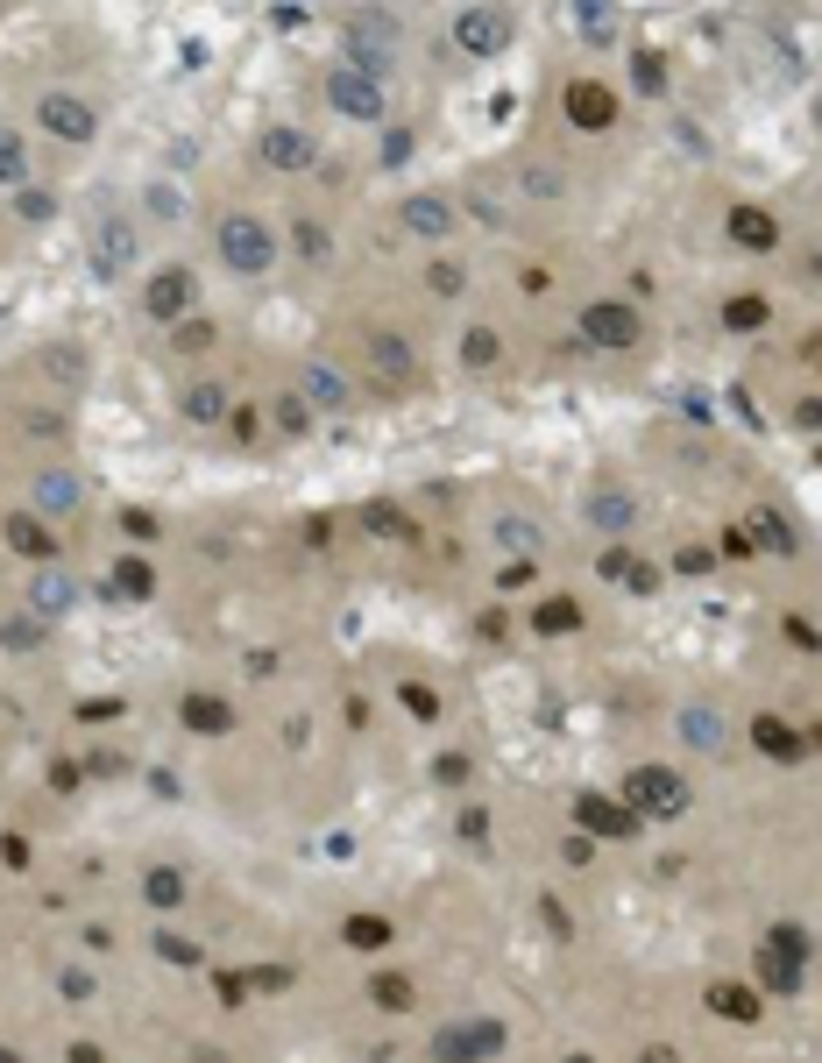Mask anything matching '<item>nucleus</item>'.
Returning <instances> with one entry per match:
<instances>
[{"label": "nucleus", "instance_id": "obj_1", "mask_svg": "<svg viewBox=\"0 0 822 1063\" xmlns=\"http://www.w3.org/2000/svg\"><path fill=\"white\" fill-rule=\"evenodd\" d=\"M213 241H220V263L241 270V277H263V270L277 263V241H270V227H263L256 213H227Z\"/></svg>", "mask_w": 822, "mask_h": 1063}, {"label": "nucleus", "instance_id": "obj_2", "mask_svg": "<svg viewBox=\"0 0 822 1063\" xmlns=\"http://www.w3.org/2000/svg\"><path fill=\"white\" fill-rule=\"evenodd\" d=\"M497 1049H504V1028H497V1021H475V1028L454 1021V1028L433 1035V1056H440V1063H482V1056H497Z\"/></svg>", "mask_w": 822, "mask_h": 1063}, {"label": "nucleus", "instance_id": "obj_3", "mask_svg": "<svg viewBox=\"0 0 822 1063\" xmlns=\"http://www.w3.org/2000/svg\"><path fill=\"white\" fill-rule=\"evenodd\" d=\"M631 808L681 815V808H688V780H681V773H667V766H645V773H631Z\"/></svg>", "mask_w": 822, "mask_h": 1063}, {"label": "nucleus", "instance_id": "obj_4", "mask_svg": "<svg viewBox=\"0 0 822 1063\" xmlns=\"http://www.w3.org/2000/svg\"><path fill=\"white\" fill-rule=\"evenodd\" d=\"M326 100H334L341 114H355V121H376V114H383V86H376L369 71H348V64L326 78Z\"/></svg>", "mask_w": 822, "mask_h": 1063}, {"label": "nucleus", "instance_id": "obj_5", "mask_svg": "<svg viewBox=\"0 0 822 1063\" xmlns=\"http://www.w3.org/2000/svg\"><path fill=\"white\" fill-rule=\"evenodd\" d=\"M582 334H589L596 348H638L645 319H638L631 305H589V312H582Z\"/></svg>", "mask_w": 822, "mask_h": 1063}, {"label": "nucleus", "instance_id": "obj_6", "mask_svg": "<svg viewBox=\"0 0 822 1063\" xmlns=\"http://www.w3.org/2000/svg\"><path fill=\"white\" fill-rule=\"evenodd\" d=\"M454 36H461L468 50H504V43H511V15H504V8H468V15L454 22Z\"/></svg>", "mask_w": 822, "mask_h": 1063}, {"label": "nucleus", "instance_id": "obj_7", "mask_svg": "<svg viewBox=\"0 0 822 1063\" xmlns=\"http://www.w3.org/2000/svg\"><path fill=\"white\" fill-rule=\"evenodd\" d=\"M185 305H192V270H185V263H171V270L149 277V312H156V319H178Z\"/></svg>", "mask_w": 822, "mask_h": 1063}, {"label": "nucleus", "instance_id": "obj_8", "mask_svg": "<svg viewBox=\"0 0 822 1063\" xmlns=\"http://www.w3.org/2000/svg\"><path fill=\"white\" fill-rule=\"evenodd\" d=\"M43 128L64 135V142H86V135H93V107L71 100V93H50V100H43Z\"/></svg>", "mask_w": 822, "mask_h": 1063}, {"label": "nucleus", "instance_id": "obj_9", "mask_svg": "<svg viewBox=\"0 0 822 1063\" xmlns=\"http://www.w3.org/2000/svg\"><path fill=\"white\" fill-rule=\"evenodd\" d=\"M263 163H277V171H305V163H312V135L305 128H270L263 135Z\"/></svg>", "mask_w": 822, "mask_h": 1063}, {"label": "nucleus", "instance_id": "obj_10", "mask_svg": "<svg viewBox=\"0 0 822 1063\" xmlns=\"http://www.w3.org/2000/svg\"><path fill=\"white\" fill-rule=\"evenodd\" d=\"M93 256H100V270H121V263L135 256V234H128V220H121V213H100V234H93Z\"/></svg>", "mask_w": 822, "mask_h": 1063}, {"label": "nucleus", "instance_id": "obj_11", "mask_svg": "<svg viewBox=\"0 0 822 1063\" xmlns=\"http://www.w3.org/2000/svg\"><path fill=\"white\" fill-rule=\"evenodd\" d=\"M305 404H319V412H341V404H348V383H341V369L312 362V369H305Z\"/></svg>", "mask_w": 822, "mask_h": 1063}, {"label": "nucleus", "instance_id": "obj_12", "mask_svg": "<svg viewBox=\"0 0 822 1063\" xmlns=\"http://www.w3.org/2000/svg\"><path fill=\"white\" fill-rule=\"evenodd\" d=\"M567 114L582 121V128H610V114H617V107H610V93H603V86H567Z\"/></svg>", "mask_w": 822, "mask_h": 1063}, {"label": "nucleus", "instance_id": "obj_13", "mask_svg": "<svg viewBox=\"0 0 822 1063\" xmlns=\"http://www.w3.org/2000/svg\"><path fill=\"white\" fill-rule=\"evenodd\" d=\"M369 355H376V369H383L390 383H411V348H404L397 334H383V326H376V334H369Z\"/></svg>", "mask_w": 822, "mask_h": 1063}, {"label": "nucleus", "instance_id": "obj_14", "mask_svg": "<svg viewBox=\"0 0 822 1063\" xmlns=\"http://www.w3.org/2000/svg\"><path fill=\"white\" fill-rule=\"evenodd\" d=\"M582 823L603 830V837H631V815H624L617 801H603V794H582Z\"/></svg>", "mask_w": 822, "mask_h": 1063}, {"label": "nucleus", "instance_id": "obj_15", "mask_svg": "<svg viewBox=\"0 0 822 1063\" xmlns=\"http://www.w3.org/2000/svg\"><path fill=\"white\" fill-rule=\"evenodd\" d=\"M36 511H43V518L78 511V482H71V475H43V482H36Z\"/></svg>", "mask_w": 822, "mask_h": 1063}, {"label": "nucleus", "instance_id": "obj_16", "mask_svg": "<svg viewBox=\"0 0 822 1063\" xmlns=\"http://www.w3.org/2000/svg\"><path fill=\"white\" fill-rule=\"evenodd\" d=\"M730 234L745 241V249H773V234H780V227H773L766 213H752V206H745V213H730Z\"/></svg>", "mask_w": 822, "mask_h": 1063}, {"label": "nucleus", "instance_id": "obj_17", "mask_svg": "<svg viewBox=\"0 0 822 1063\" xmlns=\"http://www.w3.org/2000/svg\"><path fill=\"white\" fill-rule=\"evenodd\" d=\"M22 178H29V149L15 128H0V185H22Z\"/></svg>", "mask_w": 822, "mask_h": 1063}, {"label": "nucleus", "instance_id": "obj_18", "mask_svg": "<svg viewBox=\"0 0 822 1063\" xmlns=\"http://www.w3.org/2000/svg\"><path fill=\"white\" fill-rule=\"evenodd\" d=\"M404 220H411V227H419V234H447V227H454V213H447V199H411V206H404Z\"/></svg>", "mask_w": 822, "mask_h": 1063}, {"label": "nucleus", "instance_id": "obj_19", "mask_svg": "<svg viewBox=\"0 0 822 1063\" xmlns=\"http://www.w3.org/2000/svg\"><path fill=\"white\" fill-rule=\"evenodd\" d=\"M8 539H15L29 560H50V553H57V546H50V532H43L36 518H8Z\"/></svg>", "mask_w": 822, "mask_h": 1063}, {"label": "nucleus", "instance_id": "obj_20", "mask_svg": "<svg viewBox=\"0 0 822 1063\" xmlns=\"http://www.w3.org/2000/svg\"><path fill=\"white\" fill-rule=\"evenodd\" d=\"M185 723H192V730H227V702H213V695H185Z\"/></svg>", "mask_w": 822, "mask_h": 1063}, {"label": "nucleus", "instance_id": "obj_21", "mask_svg": "<svg viewBox=\"0 0 822 1063\" xmlns=\"http://www.w3.org/2000/svg\"><path fill=\"white\" fill-rule=\"evenodd\" d=\"M185 412H192V419H220V412H227L220 383H192V390H185Z\"/></svg>", "mask_w": 822, "mask_h": 1063}, {"label": "nucleus", "instance_id": "obj_22", "mask_svg": "<svg viewBox=\"0 0 822 1063\" xmlns=\"http://www.w3.org/2000/svg\"><path fill=\"white\" fill-rule=\"evenodd\" d=\"M709 1000H716V1014H730V1021H752V1014H759V1000H752L745 986H716Z\"/></svg>", "mask_w": 822, "mask_h": 1063}, {"label": "nucleus", "instance_id": "obj_23", "mask_svg": "<svg viewBox=\"0 0 822 1063\" xmlns=\"http://www.w3.org/2000/svg\"><path fill=\"white\" fill-rule=\"evenodd\" d=\"M149 901H156V908H178V901H185V879H178L171 865H163V872H149Z\"/></svg>", "mask_w": 822, "mask_h": 1063}, {"label": "nucleus", "instance_id": "obj_24", "mask_svg": "<svg viewBox=\"0 0 822 1063\" xmlns=\"http://www.w3.org/2000/svg\"><path fill=\"white\" fill-rule=\"evenodd\" d=\"M723 319L737 326V334H752V326H766V305H759V298H730V305H723Z\"/></svg>", "mask_w": 822, "mask_h": 1063}, {"label": "nucleus", "instance_id": "obj_25", "mask_svg": "<svg viewBox=\"0 0 822 1063\" xmlns=\"http://www.w3.org/2000/svg\"><path fill=\"white\" fill-rule=\"evenodd\" d=\"M376 1007H390V1014H397V1007H411V986H404L397 971H383V978H376Z\"/></svg>", "mask_w": 822, "mask_h": 1063}, {"label": "nucleus", "instance_id": "obj_26", "mask_svg": "<svg viewBox=\"0 0 822 1063\" xmlns=\"http://www.w3.org/2000/svg\"><path fill=\"white\" fill-rule=\"evenodd\" d=\"M348 943H390V922L362 915V922H348Z\"/></svg>", "mask_w": 822, "mask_h": 1063}, {"label": "nucleus", "instance_id": "obj_27", "mask_svg": "<svg viewBox=\"0 0 822 1063\" xmlns=\"http://www.w3.org/2000/svg\"><path fill=\"white\" fill-rule=\"evenodd\" d=\"M277 419H284L291 433H305V426H312V404H305V397H284V404H277Z\"/></svg>", "mask_w": 822, "mask_h": 1063}, {"label": "nucleus", "instance_id": "obj_28", "mask_svg": "<svg viewBox=\"0 0 822 1063\" xmlns=\"http://www.w3.org/2000/svg\"><path fill=\"white\" fill-rule=\"evenodd\" d=\"M759 745H766V752H780V759H794V752H801V745L787 738V730H780V723H759Z\"/></svg>", "mask_w": 822, "mask_h": 1063}, {"label": "nucleus", "instance_id": "obj_29", "mask_svg": "<svg viewBox=\"0 0 822 1063\" xmlns=\"http://www.w3.org/2000/svg\"><path fill=\"white\" fill-rule=\"evenodd\" d=\"M610 22H617L610 8H574V29H589V36H610Z\"/></svg>", "mask_w": 822, "mask_h": 1063}, {"label": "nucleus", "instance_id": "obj_30", "mask_svg": "<svg viewBox=\"0 0 822 1063\" xmlns=\"http://www.w3.org/2000/svg\"><path fill=\"white\" fill-rule=\"evenodd\" d=\"M539 624H546V631H574V603H546Z\"/></svg>", "mask_w": 822, "mask_h": 1063}, {"label": "nucleus", "instance_id": "obj_31", "mask_svg": "<svg viewBox=\"0 0 822 1063\" xmlns=\"http://www.w3.org/2000/svg\"><path fill=\"white\" fill-rule=\"evenodd\" d=\"M121 589H135V596H149V567H142V560H121Z\"/></svg>", "mask_w": 822, "mask_h": 1063}, {"label": "nucleus", "instance_id": "obj_32", "mask_svg": "<svg viewBox=\"0 0 822 1063\" xmlns=\"http://www.w3.org/2000/svg\"><path fill=\"white\" fill-rule=\"evenodd\" d=\"M461 355H468V362H489V355H497V334H468Z\"/></svg>", "mask_w": 822, "mask_h": 1063}, {"label": "nucleus", "instance_id": "obj_33", "mask_svg": "<svg viewBox=\"0 0 822 1063\" xmlns=\"http://www.w3.org/2000/svg\"><path fill=\"white\" fill-rule=\"evenodd\" d=\"M631 71H638V86H652V93H660V78H667V71H660V57H638Z\"/></svg>", "mask_w": 822, "mask_h": 1063}, {"label": "nucleus", "instance_id": "obj_34", "mask_svg": "<svg viewBox=\"0 0 822 1063\" xmlns=\"http://www.w3.org/2000/svg\"><path fill=\"white\" fill-rule=\"evenodd\" d=\"M156 950H163V957H171V964H192V957H199V950H192V943H178V936H163Z\"/></svg>", "mask_w": 822, "mask_h": 1063}, {"label": "nucleus", "instance_id": "obj_35", "mask_svg": "<svg viewBox=\"0 0 822 1063\" xmlns=\"http://www.w3.org/2000/svg\"><path fill=\"white\" fill-rule=\"evenodd\" d=\"M369 525H376V532H404V518H397L390 504H376V511H369Z\"/></svg>", "mask_w": 822, "mask_h": 1063}, {"label": "nucleus", "instance_id": "obj_36", "mask_svg": "<svg viewBox=\"0 0 822 1063\" xmlns=\"http://www.w3.org/2000/svg\"><path fill=\"white\" fill-rule=\"evenodd\" d=\"M0 1063H22V1056H8V1049H0Z\"/></svg>", "mask_w": 822, "mask_h": 1063}]
</instances>
